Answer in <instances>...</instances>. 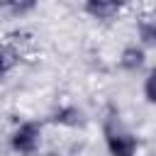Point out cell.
<instances>
[{"label":"cell","mask_w":156,"mask_h":156,"mask_svg":"<svg viewBox=\"0 0 156 156\" xmlns=\"http://www.w3.org/2000/svg\"><path fill=\"white\" fill-rule=\"evenodd\" d=\"M102 136H105V149L110 156H136V151H139V139L115 115H110L105 119Z\"/></svg>","instance_id":"cell-1"},{"label":"cell","mask_w":156,"mask_h":156,"mask_svg":"<svg viewBox=\"0 0 156 156\" xmlns=\"http://www.w3.org/2000/svg\"><path fill=\"white\" fill-rule=\"evenodd\" d=\"M41 146V124L34 119L20 122L10 134V149L20 156H34Z\"/></svg>","instance_id":"cell-2"},{"label":"cell","mask_w":156,"mask_h":156,"mask_svg":"<svg viewBox=\"0 0 156 156\" xmlns=\"http://www.w3.org/2000/svg\"><path fill=\"white\" fill-rule=\"evenodd\" d=\"M124 7H127V0H83L85 15H90L93 20H102V22L119 17Z\"/></svg>","instance_id":"cell-3"},{"label":"cell","mask_w":156,"mask_h":156,"mask_svg":"<svg viewBox=\"0 0 156 156\" xmlns=\"http://www.w3.org/2000/svg\"><path fill=\"white\" fill-rule=\"evenodd\" d=\"M117 63H119L122 71H127V73H136V71H141V68L146 66V49H144L139 41L127 44V46L119 51Z\"/></svg>","instance_id":"cell-4"},{"label":"cell","mask_w":156,"mask_h":156,"mask_svg":"<svg viewBox=\"0 0 156 156\" xmlns=\"http://www.w3.org/2000/svg\"><path fill=\"white\" fill-rule=\"evenodd\" d=\"M51 122L54 124H61V127H83V112L76 107V105H63L58 107L54 115H51Z\"/></svg>","instance_id":"cell-5"},{"label":"cell","mask_w":156,"mask_h":156,"mask_svg":"<svg viewBox=\"0 0 156 156\" xmlns=\"http://www.w3.org/2000/svg\"><path fill=\"white\" fill-rule=\"evenodd\" d=\"M136 41L144 49H156V15L141 17L136 22Z\"/></svg>","instance_id":"cell-6"},{"label":"cell","mask_w":156,"mask_h":156,"mask_svg":"<svg viewBox=\"0 0 156 156\" xmlns=\"http://www.w3.org/2000/svg\"><path fill=\"white\" fill-rule=\"evenodd\" d=\"M2 7L12 17H24L39 7V0H2Z\"/></svg>","instance_id":"cell-7"},{"label":"cell","mask_w":156,"mask_h":156,"mask_svg":"<svg viewBox=\"0 0 156 156\" xmlns=\"http://www.w3.org/2000/svg\"><path fill=\"white\" fill-rule=\"evenodd\" d=\"M141 95L149 105H156V66L144 76V83H141Z\"/></svg>","instance_id":"cell-8"},{"label":"cell","mask_w":156,"mask_h":156,"mask_svg":"<svg viewBox=\"0 0 156 156\" xmlns=\"http://www.w3.org/2000/svg\"><path fill=\"white\" fill-rule=\"evenodd\" d=\"M7 71H10V56H7V51L0 46V80L7 76Z\"/></svg>","instance_id":"cell-9"}]
</instances>
